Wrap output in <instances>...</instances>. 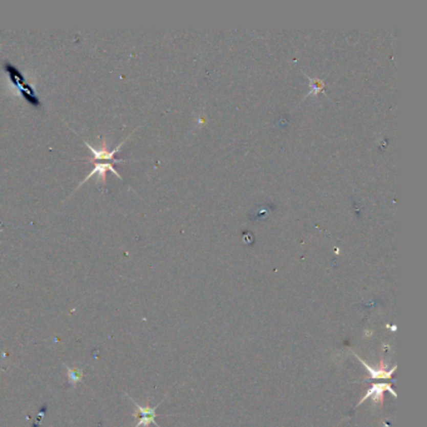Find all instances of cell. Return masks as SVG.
<instances>
[{"label": "cell", "mask_w": 427, "mask_h": 427, "mask_svg": "<svg viewBox=\"0 0 427 427\" xmlns=\"http://www.w3.org/2000/svg\"><path fill=\"white\" fill-rule=\"evenodd\" d=\"M4 70L8 74L9 81L15 86V88L18 89L19 94H20L22 98H24L28 103L32 104V105H34V106L41 105L40 100H39L34 88H33V87L30 86L27 80H25L23 73H22L20 70L16 68L15 66H13V64L8 63V61L4 64Z\"/></svg>", "instance_id": "6da1fadb"}, {"label": "cell", "mask_w": 427, "mask_h": 427, "mask_svg": "<svg viewBox=\"0 0 427 427\" xmlns=\"http://www.w3.org/2000/svg\"><path fill=\"white\" fill-rule=\"evenodd\" d=\"M128 398L134 403V407H136L134 416L138 418V422H137V425L134 427H150V425H152V423L156 425L157 427H161V426H158V423H157V421H156L157 409H158L159 404L154 407L148 406V404L147 406H140V404L137 403L136 401L131 397V396H128Z\"/></svg>", "instance_id": "7a4b0ae2"}, {"label": "cell", "mask_w": 427, "mask_h": 427, "mask_svg": "<svg viewBox=\"0 0 427 427\" xmlns=\"http://www.w3.org/2000/svg\"><path fill=\"white\" fill-rule=\"evenodd\" d=\"M385 391H389L393 396V397H397L395 391L392 390L391 385H389V383H376V385H372V387H371L369 391L366 392V395L362 397V400L357 403V406H359L361 403H364L365 401L367 400V398H372L373 406H375V404H378V406H381L382 402H383V392Z\"/></svg>", "instance_id": "3957f363"}, {"label": "cell", "mask_w": 427, "mask_h": 427, "mask_svg": "<svg viewBox=\"0 0 427 427\" xmlns=\"http://www.w3.org/2000/svg\"><path fill=\"white\" fill-rule=\"evenodd\" d=\"M355 356H356V358H357L358 361L361 362L362 365H364L365 369L369 371L371 378H391L392 373L395 372L396 369H397V366H393L391 370H387L386 367H385L383 361H381L380 367H378V369H373V367H371L369 364H366V362H365L364 359L359 357V356H357V355H355Z\"/></svg>", "instance_id": "277c9868"}, {"label": "cell", "mask_w": 427, "mask_h": 427, "mask_svg": "<svg viewBox=\"0 0 427 427\" xmlns=\"http://www.w3.org/2000/svg\"><path fill=\"white\" fill-rule=\"evenodd\" d=\"M67 372H68V382L73 387L77 386L79 382L83 381V369L79 367H70L67 366Z\"/></svg>", "instance_id": "5b68a950"}]
</instances>
